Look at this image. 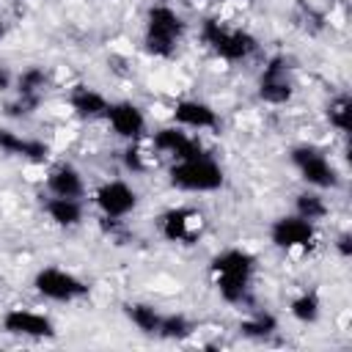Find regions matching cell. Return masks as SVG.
<instances>
[{"label": "cell", "instance_id": "1", "mask_svg": "<svg viewBox=\"0 0 352 352\" xmlns=\"http://www.w3.org/2000/svg\"><path fill=\"white\" fill-rule=\"evenodd\" d=\"M256 270V258L248 250L228 248L212 258V275L220 297L231 305L248 302V289H250V275Z\"/></svg>", "mask_w": 352, "mask_h": 352}, {"label": "cell", "instance_id": "2", "mask_svg": "<svg viewBox=\"0 0 352 352\" xmlns=\"http://www.w3.org/2000/svg\"><path fill=\"white\" fill-rule=\"evenodd\" d=\"M184 33V19L168 8V6H154L146 16V50L157 58H170L176 52V44Z\"/></svg>", "mask_w": 352, "mask_h": 352}, {"label": "cell", "instance_id": "3", "mask_svg": "<svg viewBox=\"0 0 352 352\" xmlns=\"http://www.w3.org/2000/svg\"><path fill=\"white\" fill-rule=\"evenodd\" d=\"M170 184L179 190H190V192H212L223 187V168L209 154L179 160L170 168Z\"/></svg>", "mask_w": 352, "mask_h": 352}, {"label": "cell", "instance_id": "4", "mask_svg": "<svg viewBox=\"0 0 352 352\" xmlns=\"http://www.w3.org/2000/svg\"><path fill=\"white\" fill-rule=\"evenodd\" d=\"M201 38L209 44V50L214 55H220L223 60H245L248 55L256 52V38L248 30H236V28H226L220 19H204L201 25Z\"/></svg>", "mask_w": 352, "mask_h": 352}, {"label": "cell", "instance_id": "5", "mask_svg": "<svg viewBox=\"0 0 352 352\" xmlns=\"http://www.w3.org/2000/svg\"><path fill=\"white\" fill-rule=\"evenodd\" d=\"M292 165L297 168V173H300L311 187L327 190V187H338V184H341L338 170L333 168V162H330L316 146H294V148H292Z\"/></svg>", "mask_w": 352, "mask_h": 352}, {"label": "cell", "instance_id": "6", "mask_svg": "<svg viewBox=\"0 0 352 352\" xmlns=\"http://www.w3.org/2000/svg\"><path fill=\"white\" fill-rule=\"evenodd\" d=\"M33 286L41 297L55 300V302H72V300H80V297L88 294V286L77 275H72L66 270H58V267L38 270L36 278H33Z\"/></svg>", "mask_w": 352, "mask_h": 352}, {"label": "cell", "instance_id": "7", "mask_svg": "<svg viewBox=\"0 0 352 352\" xmlns=\"http://www.w3.org/2000/svg\"><path fill=\"white\" fill-rule=\"evenodd\" d=\"M270 239H272V245L280 248V250L311 248L314 239H316V231H314V223L302 220L300 214H286V217H278V220L270 226Z\"/></svg>", "mask_w": 352, "mask_h": 352}, {"label": "cell", "instance_id": "8", "mask_svg": "<svg viewBox=\"0 0 352 352\" xmlns=\"http://www.w3.org/2000/svg\"><path fill=\"white\" fill-rule=\"evenodd\" d=\"M294 94V85H292V77H289V63L286 58H272L264 72H261V80H258V96L267 102V104H283L289 102Z\"/></svg>", "mask_w": 352, "mask_h": 352}, {"label": "cell", "instance_id": "9", "mask_svg": "<svg viewBox=\"0 0 352 352\" xmlns=\"http://www.w3.org/2000/svg\"><path fill=\"white\" fill-rule=\"evenodd\" d=\"M138 204V192L124 184V182H104L99 190H96V206L104 212V217L116 220V217H124L135 209Z\"/></svg>", "mask_w": 352, "mask_h": 352}, {"label": "cell", "instance_id": "10", "mask_svg": "<svg viewBox=\"0 0 352 352\" xmlns=\"http://www.w3.org/2000/svg\"><path fill=\"white\" fill-rule=\"evenodd\" d=\"M3 330L11 336H28V338H52L55 327L47 316L36 314V311H25V308H11L3 316Z\"/></svg>", "mask_w": 352, "mask_h": 352}, {"label": "cell", "instance_id": "11", "mask_svg": "<svg viewBox=\"0 0 352 352\" xmlns=\"http://www.w3.org/2000/svg\"><path fill=\"white\" fill-rule=\"evenodd\" d=\"M104 116H107V121H110V126H113V132H116L118 138L138 140V138L143 135V129H146V116H143V110H140L138 104H132V102L107 104Z\"/></svg>", "mask_w": 352, "mask_h": 352}, {"label": "cell", "instance_id": "12", "mask_svg": "<svg viewBox=\"0 0 352 352\" xmlns=\"http://www.w3.org/2000/svg\"><path fill=\"white\" fill-rule=\"evenodd\" d=\"M201 231V214L195 209L179 206L162 214V236L170 242H192Z\"/></svg>", "mask_w": 352, "mask_h": 352}, {"label": "cell", "instance_id": "13", "mask_svg": "<svg viewBox=\"0 0 352 352\" xmlns=\"http://www.w3.org/2000/svg\"><path fill=\"white\" fill-rule=\"evenodd\" d=\"M151 143H154L157 151H165V154L176 157V162L179 160H192V157L204 154V146L198 140H192L190 135H184L182 129H176V126H165V129L154 132Z\"/></svg>", "mask_w": 352, "mask_h": 352}, {"label": "cell", "instance_id": "14", "mask_svg": "<svg viewBox=\"0 0 352 352\" xmlns=\"http://www.w3.org/2000/svg\"><path fill=\"white\" fill-rule=\"evenodd\" d=\"M173 121L182 124V126H192V129H214L220 124L217 113L206 102H198V99L176 102L173 104Z\"/></svg>", "mask_w": 352, "mask_h": 352}, {"label": "cell", "instance_id": "15", "mask_svg": "<svg viewBox=\"0 0 352 352\" xmlns=\"http://www.w3.org/2000/svg\"><path fill=\"white\" fill-rule=\"evenodd\" d=\"M0 148L6 154H14V157L30 160V162H47V157H50V146L47 143L30 140V138H19L16 132L3 129V126H0Z\"/></svg>", "mask_w": 352, "mask_h": 352}, {"label": "cell", "instance_id": "16", "mask_svg": "<svg viewBox=\"0 0 352 352\" xmlns=\"http://www.w3.org/2000/svg\"><path fill=\"white\" fill-rule=\"evenodd\" d=\"M47 187H50L52 195H60V198H80V195L85 192L82 176H80L77 168L69 165V162H60V165H55V168L50 170Z\"/></svg>", "mask_w": 352, "mask_h": 352}, {"label": "cell", "instance_id": "17", "mask_svg": "<svg viewBox=\"0 0 352 352\" xmlns=\"http://www.w3.org/2000/svg\"><path fill=\"white\" fill-rule=\"evenodd\" d=\"M69 104L80 118H96V116H104L107 110V99L88 85H74L69 94Z\"/></svg>", "mask_w": 352, "mask_h": 352}, {"label": "cell", "instance_id": "18", "mask_svg": "<svg viewBox=\"0 0 352 352\" xmlns=\"http://www.w3.org/2000/svg\"><path fill=\"white\" fill-rule=\"evenodd\" d=\"M44 209H47V214H50L52 223L66 226V228H72V226H77L82 220V206H80L77 198H60V195H55V198H50L44 204Z\"/></svg>", "mask_w": 352, "mask_h": 352}, {"label": "cell", "instance_id": "19", "mask_svg": "<svg viewBox=\"0 0 352 352\" xmlns=\"http://www.w3.org/2000/svg\"><path fill=\"white\" fill-rule=\"evenodd\" d=\"M124 311H126V316L132 319V324H135L138 330H143V333H148V336H157L162 314H160L154 305H146V302H126Z\"/></svg>", "mask_w": 352, "mask_h": 352}, {"label": "cell", "instance_id": "20", "mask_svg": "<svg viewBox=\"0 0 352 352\" xmlns=\"http://www.w3.org/2000/svg\"><path fill=\"white\" fill-rule=\"evenodd\" d=\"M327 118H330V124H333L338 132L349 135V129H352V99H349L346 94L336 96V99L327 104Z\"/></svg>", "mask_w": 352, "mask_h": 352}, {"label": "cell", "instance_id": "21", "mask_svg": "<svg viewBox=\"0 0 352 352\" xmlns=\"http://www.w3.org/2000/svg\"><path fill=\"white\" fill-rule=\"evenodd\" d=\"M319 308H322V302H319V294H316V292H302V294L294 297L292 305H289L292 316H294L297 322H305V324L319 319Z\"/></svg>", "mask_w": 352, "mask_h": 352}, {"label": "cell", "instance_id": "22", "mask_svg": "<svg viewBox=\"0 0 352 352\" xmlns=\"http://www.w3.org/2000/svg\"><path fill=\"white\" fill-rule=\"evenodd\" d=\"M294 209H297V214H300L302 220H308V223H316V220H322V217L327 214V204H324V198L316 195V192H300L297 201H294Z\"/></svg>", "mask_w": 352, "mask_h": 352}, {"label": "cell", "instance_id": "23", "mask_svg": "<svg viewBox=\"0 0 352 352\" xmlns=\"http://www.w3.org/2000/svg\"><path fill=\"white\" fill-rule=\"evenodd\" d=\"M190 333H192V324H190L187 316H182V314H162L157 336L170 338V341H182V338H187Z\"/></svg>", "mask_w": 352, "mask_h": 352}, {"label": "cell", "instance_id": "24", "mask_svg": "<svg viewBox=\"0 0 352 352\" xmlns=\"http://www.w3.org/2000/svg\"><path fill=\"white\" fill-rule=\"evenodd\" d=\"M275 330H278L275 316H272V314H264V311H258L256 316L239 322V333L248 336V338H267V336L275 333Z\"/></svg>", "mask_w": 352, "mask_h": 352}, {"label": "cell", "instance_id": "25", "mask_svg": "<svg viewBox=\"0 0 352 352\" xmlns=\"http://www.w3.org/2000/svg\"><path fill=\"white\" fill-rule=\"evenodd\" d=\"M44 82H47L44 69H38V66L28 69V72L19 77V96H22V99H33V102H38V91L44 88Z\"/></svg>", "mask_w": 352, "mask_h": 352}, {"label": "cell", "instance_id": "26", "mask_svg": "<svg viewBox=\"0 0 352 352\" xmlns=\"http://www.w3.org/2000/svg\"><path fill=\"white\" fill-rule=\"evenodd\" d=\"M124 162H126V168H129V170H135V173H140V170H143V160H140L138 146H129V148L124 151Z\"/></svg>", "mask_w": 352, "mask_h": 352}, {"label": "cell", "instance_id": "27", "mask_svg": "<svg viewBox=\"0 0 352 352\" xmlns=\"http://www.w3.org/2000/svg\"><path fill=\"white\" fill-rule=\"evenodd\" d=\"M336 248H338V253H341L344 258H349V256H352V236H349V234H341L338 242H336Z\"/></svg>", "mask_w": 352, "mask_h": 352}, {"label": "cell", "instance_id": "28", "mask_svg": "<svg viewBox=\"0 0 352 352\" xmlns=\"http://www.w3.org/2000/svg\"><path fill=\"white\" fill-rule=\"evenodd\" d=\"M8 82H11V77H8V72L0 66V91H6V88H8Z\"/></svg>", "mask_w": 352, "mask_h": 352}, {"label": "cell", "instance_id": "29", "mask_svg": "<svg viewBox=\"0 0 352 352\" xmlns=\"http://www.w3.org/2000/svg\"><path fill=\"white\" fill-rule=\"evenodd\" d=\"M0 36H3V22H0Z\"/></svg>", "mask_w": 352, "mask_h": 352}]
</instances>
